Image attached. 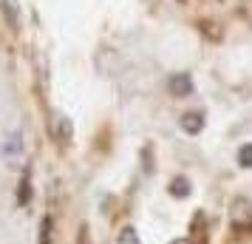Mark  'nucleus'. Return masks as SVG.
<instances>
[{
  "label": "nucleus",
  "mask_w": 252,
  "mask_h": 244,
  "mask_svg": "<svg viewBox=\"0 0 252 244\" xmlns=\"http://www.w3.org/2000/svg\"><path fill=\"white\" fill-rule=\"evenodd\" d=\"M201 128H204V116H201V114H195V111L182 114V131H184V134L195 137V134H201Z\"/></svg>",
  "instance_id": "2"
},
{
  "label": "nucleus",
  "mask_w": 252,
  "mask_h": 244,
  "mask_svg": "<svg viewBox=\"0 0 252 244\" xmlns=\"http://www.w3.org/2000/svg\"><path fill=\"white\" fill-rule=\"evenodd\" d=\"M238 165L241 168H252V145H241L238 148Z\"/></svg>",
  "instance_id": "5"
},
{
  "label": "nucleus",
  "mask_w": 252,
  "mask_h": 244,
  "mask_svg": "<svg viewBox=\"0 0 252 244\" xmlns=\"http://www.w3.org/2000/svg\"><path fill=\"white\" fill-rule=\"evenodd\" d=\"M170 244H190V242H184V239H176V242H170Z\"/></svg>",
  "instance_id": "10"
},
{
  "label": "nucleus",
  "mask_w": 252,
  "mask_h": 244,
  "mask_svg": "<svg viewBox=\"0 0 252 244\" xmlns=\"http://www.w3.org/2000/svg\"><path fill=\"white\" fill-rule=\"evenodd\" d=\"M244 216H252V205L247 199H238V202H235V210H232V219L241 221Z\"/></svg>",
  "instance_id": "4"
},
{
  "label": "nucleus",
  "mask_w": 252,
  "mask_h": 244,
  "mask_svg": "<svg viewBox=\"0 0 252 244\" xmlns=\"http://www.w3.org/2000/svg\"><path fill=\"white\" fill-rule=\"evenodd\" d=\"M60 134H63L65 139L71 137V122H68V119H63V122H60Z\"/></svg>",
  "instance_id": "9"
},
{
  "label": "nucleus",
  "mask_w": 252,
  "mask_h": 244,
  "mask_svg": "<svg viewBox=\"0 0 252 244\" xmlns=\"http://www.w3.org/2000/svg\"><path fill=\"white\" fill-rule=\"evenodd\" d=\"M170 193H173L176 199L190 196V182H187L184 176H179V179H173V182H170Z\"/></svg>",
  "instance_id": "3"
},
{
  "label": "nucleus",
  "mask_w": 252,
  "mask_h": 244,
  "mask_svg": "<svg viewBox=\"0 0 252 244\" xmlns=\"http://www.w3.org/2000/svg\"><path fill=\"white\" fill-rule=\"evenodd\" d=\"M170 94L173 97H190V94H193V80H190V74H176V77H170Z\"/></svg>",
  "instance_id": "1"
},
{
  "label": "nucleus",
  "mask_w": 252,
  "mask_h": 244,
  "mask_svg": "<svg viewBox=\"0 0 252 244\" xmlns=\"http://www.w3.org/2000/svg\"><path fill=\"white\" fill-rule=\"evenodd\" d=\"M40 244H51V219H43V236H40Z\"/></svg>",
  "instance_id": "8"
},
{
  "label": "nucleus",
  "mask_w": 252,
  "mask_h": 244,
  "mask_svg": "<svg viewBox=\"0 0 252 244\" xmlns=\"http://www.w3.org/2000/svg\"><path fill=\"white\" fill-rule=\"evenodd\" d=\"M29 199H32V185H29V174H26L20 182V205H29Z\"/></svg>",
  "instance_id": "7"
},
{
  "label": "nucleus",
  "mask_w": 252,
  "mask_h": 244,
  "mask_svg": "<svg viewBox=\"0 0 252 244\" xmlns=\"http://www.w3.org/2000/svg\"><path fill=\"white\" fill-rule=\"evenodd\" d=\"M116 244H142V242H139V236H136L133 227H125V230L119 233V242Z\"/></svg>",
  "instance_id": "6"
}]
</instances>
